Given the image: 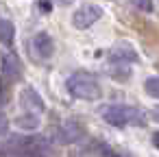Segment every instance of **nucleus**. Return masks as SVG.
I'll return each instance as SVG.
<instances>
[{
    "mask_svg": "<svg viewBox=\"0 0 159 157\" xmlns=\"http://www.w3.org/2000/svg\"><path fill=\"white\" fill-rule=\"evenodd\" d=\"M5 155L16 157H39L50 150V142L44 135H16L13 140H7L2 146Z\"/></svg>",
    "mask_w": 159,
    "mask_h": 157,
    "instance_id": "1",
    "label": "nucleus"
},
{
    "mask_svg": "<svg viewBox=\"0 0 159 157\" xmlns=\"http://www.w3.org/2000/svg\"><path fill=\"white\" fill-rule=\"evenodd\" d=\"M100 116L111 127H144L146 124V111L139 107H129V105H105L100 107Z\"/></svg>",
    "mask_w": 159,
    "mask_h": 157,
    "instance_id": "2",
    "label": "nucleus"
},
{
    "mask_svg": "<svg viewBox=\"0 0 159 157\" xmlns=\"http://www.w3.org/2000/svg\"><path fill=\"white\" fill-rule=\"evenodd\" d=\"M68 92L81 100H98L102 96V87L92 72H74L66 81Z\"/></svg>",
    "mask_w": 159,
    "mask_h": 157,
    "instance_id": "3",
    "label": "nucleus"
},
{
    "mask_svg": "<svg viewBox=\"0 0 159 157\" xmlns=\"http://www.w3.org/2000/svg\"><path fill=\"white\" fill-rule=\"evenodd\" d=\"M100 18H102V9H100L98 5L87 2V5H81V7L74 11V16H72V24H74L76 29H89V26L96 24Z\"/></svg>",
    "mask_w": 159,
    "mask_h": 157,
    "instance_id": "4",
    "label": "nucleus"
},
{
    "mask_svg": "<svg viewBox=\"0 0 159 157\" xmlns=\"http://www.w3.org/2000/svg\"><path fill=\"white\" fill-rule=\"evenodd\" d=\"M55 137H57L59 144H76L85 137V129L76 120H68L55 131Z\"/></svg>",
    "mask_w": 159,
    "mask_h": 157,
    "instance_id": "5",
    "label": "nucleus"
},
{
    "mask_svg": "<svg viewBox=\"0 0 159 157\" xmlns=\"http://www.w3.org/2000/svg\"><path fill=\"white\" fill-rule=\"evenodd\" d=\"M0 72H2V83L9 85L11 81H18L22 79V61L16 53H5L2 55V68H0Z\"/></svg>",
    "mask_w": 159,
    "mask_h": 157,
    "instance_id": "6",
    "label": "nucleus"
},
{
    "mask_svg": "<svg viewBox=\"0 0 159 157\" xmlns=\"http://www.w3.org/2000/svg\"><path fill=\"white\" fill-rule=\"evenodd\" d=\"M31 53L35 55V59H39V61H46V59H50L52 57V53H55V42H52V37L48 35V33H37L33 39H31Z\"/></svg>",
    "mask_w": 159,
    "mask_h": 157,
    "instance_id": "7",
    "label": "nucleus"
},
{
    "mask_svg": "<svg viewBox=\"0 0 159 157\" xmlns=\"http://www.w3.org/2000/svg\"><path fill=\"white\" fill-rule=\"evenodd\" d=\"M20 105L26 109V113H42V111L46 109L44 98H42L39 92L33 90V87H24V90L20 92Z\"/></svg>",
    "mask_w": 159,
    "mask_h": 157,
    "instance_id": "8",
    "label": "nucleus"
},
{
    "mask_svg": "<svg viewBox=\"0 0 159 157\" xmlns=\"http://www.w3.org/2000/svg\"><path fill=\"white\" fill-rule=\"evenodd\" d=\"M109 59H111V63H135V61H139V57L131 44L113 46V50L109 53Z\"/></svg>",
    "mask_w": 159,
    "mask_h": 157,
    "instance_id": "9",
    "label": "nucleus"
},
{
    "mask_svg": "<svg viewBox=\"0 0 159 157\" xmlns=\"http://www.w3.org/2000/svg\"><path fill=\"white\" fill-rule=\"evenodd\" d=\"M13 124L22 131H35L39 127V118H37V113H24V116H18L13 120Z\"/></svg>",
    "mask_w": 159,
    "mask_h": 157,
    "instance_id": "10",
    "label": "nucleus"
},
{
    "mask_svg": "<svg viewBox=\"0 0 159 157\" xmlns=\"http://www.w3.org/2000/svg\"><path fill=\"white\" fill-rule=\"evenodd\" d=\"M13 35H16V26L9 20H2L0 22V42H2V46H11Z\"/></svg>",
    "mask_w": 159,
    "mask_h": 157,
    "instance_id": "11",
    "label": "nucleus"
},
{
    "mask_svg": "<svg viewBox=\"0 0 159 157\" xmlns=\"http://www.w3.org/2000/svg\"><path fill=\"white\" fill-rule=\"evenodd\" d=\"M144 90H146V94H148V96L159 98V76H150V79L144 83Z\"/></svg>",
    "mask_w": 159,
    "mask_h": 157,
    "instance_id": "12",
    "label": "nucleus"
},
{
    "mask_svg": "<svg viewBox=\"0 0 159 157\" xmlns=\"http://www.w3.org/2000/svg\"><path fill=\"white\" fill-rule=\"evenodd\" d=\"M131 5L137 11H144V13H150L152 11V0H131Z\"/></svg>",
    "mask_w": 159,
    "mask_h": 157,
    "instance_id": "13",
    "label": "nucleus"
},
{
    "mask_svg": "<svg viewBox=\"0 0 159 157\" xmlns=\"http://www.w3.org/2000/svg\"><path fill=\"white\" fill-rule=\"evenodd\" d=\"M96 150H98V157H122L120 153H116V150H113L111 146H107V144H98Z\"/></svg>",
    "mask_w": 159,
    "mask_h": 157,
    "instance_id": "14",
    "label": "nucleus"
},
{
    "mask_svg": "<svg viewBox=\"0 0 159 157\" xmlns=\"http://www.w3.org/2000/svg\"><path fill=\"white\" fill-rule=\"evenodd\" d=\"M37 7H39V9H42L44 13H48V11L52 9V5L48 2V0H39V2H37Z\"/></svg>",
    "mask_w": 159,
    "mask_h": 157,
    "instance_id": "15",
    "label": "nucleus"
},
{
    "mask_svg": "<svg viewBox=\"0 0 159 157\" xmlns=\"http://www.w3.org/2000/svg\"><path fill=\"white\" fill-rule=\"evenodd\" d=\"M0 120H2V137H7V127H9V122H7V116L2 113V118H0Z\"/></svg>",
    "mask_w": 159,
    "mask_h": 157,
    "instance_id": "16",
    "label": "nucleus"
},
{
    "mask_svg": "<svg viewBox=\"0 0 159 157\" xmlns=\"http://www.w3.org/2000/svg\"><path fill=\"white\" fill-rule=\"evenodd\" d=\"M152 146H155V148H159V131H155V133H152Z\"/></svg>",
    "mask_w": 159,
    "mask_h": 157,
    "instance_id": "17",
    "label": "nucleus"
},
{
    "mask_svg": "<svg viewBox=\"0 0 159 157\" xmlns=\"http://www.w3.org/2000/svg\"><path fill=\"white\" fill-rule=\"evenodd\" d=\"M150 116H152V120H155V122H159V105H157V107L150 111Z\"/></svg>",
    "mask_w": 159,
    "mask_h": 157,
    "instance_id": "18",
    "label": "nucleus"
},
{
    "mask_svg": "<svg viewBox=\"0 0 159 157\" xmlns=\"http://www.w3.org/2000/svg\"><path fill=\"white\" fill-rule=\"evenodd\" d=\"M57 2H59V5H63V7H68V5H72V2H74V0H57Z\"/></svg>",
    "mask_w": 159,
    "mask_h": 157,
    "instance_id": "19",
    "label": "nucleus"
}]
</instances>
